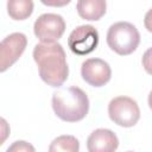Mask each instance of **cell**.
<instances>
[{"label":"cell","mask_w":152,"mask_h":152,"mask_svg":"<svg viewBox=\"0 0 152 152\" xmlns=\"http://www.w3.org/2000/svg\"><path fill=\"white\" fill-rule=\"evenodd\" d=\"M80 150V142L74 135L57 137L49 146L50 152H77Z\"/></svg>","instance_id":"12"},{"label":"cell","mask_w":152,"mask_h":152,"mask_svg":"<svg viewBox=\"0 0 152 152\" xmlns=\"http://www.w3.org/2000/svg\"><path fill=\"white\" fill-rule=\"evenodd\" d=\"M142 66L145 71L150 75H152V48L147 49L145 53L142 55Z\"/></svg>","instance_id":"13"},{"label":"cell","mask_w":152,"mask_h":152,"mask_svg":"<svg viewBox=\"0 0 152 152\" xmlns=\"http://www.w3.org/2000/svg\"><path fill=\"white\" fill-rule=\"evenodd\" d=\"M33 59L40 78L51 87H61L68 78L65 52L59 43H40L33 49Z\"/></svg>","instance_id":"1"},{"label":"cell","mask_w":152,"mask_h":152,"mask_svg":"<svg viewBox=\"0 0 152 152\" xmlns=\"http://www.w3.org/2000/svg\"><path fill=\"white\" fill-rule=\"evenodd\" d=\"M108 115L114 124L121 127H133L140 119V109L135 100L118 96L109 102Z\"/></svg>","instance_id":"4"},{"label":"cell","mask_w":152,"mask_h":152,"mask_svg":"<svg viewBox=\"0 0 152 152\" xmlns=\"http://www.w3.org/2000/svg\"><path fill=\"white\" fill-rule=\"evenodd\" d=\"M144 25L145 28L152 33V8L147 11V13L145 14V19H144Z\"/></svg>","instance_id":"16"},{"label":"cell","mask_w":152,"mask_h":152,"mask_svg":"<svg viewBox=\"0 0 152 152\" xmlns=\"http://www.w3.org/2000/svg\"><path fill=\"white\" fill-rule=\"evenodd\" d=\"M27 45V38L24 33L14 32L4 38L0 44V71H6L24 53Z\"/></svg>","instance_id":"7"},{"label":"cell","mask_w":152,"mask_h":152,"mask_svg":"<svg viewBox=\"0 0 152 152\" xmlns=\"http://www.w3.org/2000/svg\"><path fill=\"white\" fill-rule=\"evenodd\" d=\"M99 44V32L91 25L76 27L68 38V46L75 55L84 56L93 52Z\"/></svg>","instance_id":"6"},{"label":"cell","mask_w":152,"mask_h":152,"mask_svg":"<svg viewBox=\"0 0 152 152\" xmlns=\"http://www.w3.org/2000/svg\"><path fill=\"white\" fill-rule=\"evenodd\" d=\"M71 0H40V2L49 7H63L68 5Z\"/></svg>","instance_id":"15"},{"label":"cell","mask_w":152,"mask_h":152,"mask_svg":"<svg viewBox=\"0 0 152 152\" xmlns=\"http://www.w3.org/2000/svg\"><path fill=\"white\" fill-rule=\"evenodd\" d=\"M82 78L91 87H102L110 81L112 70L107 62L101 58H89L82 63Z\"/></svg>","instance_id":"8"},{"label":"cell","mask_w":152,"mask_h":152,"mask_svg":"<svg viewBox=\"0 0 152 152\" xmlns=\"http://www.w3.org/2000/svg\"><path fill=\"white\" fill-rule=\"evenodd\" d=\"M140 43L138 28L127 21H118L108 28L107 44L120 56H127L134 52Z\"/></svg>","instance_id":"3"},{"label":"cell","mask_w":152,"mask_h":152,"mask_svg":"<svg viewBox=\"0 0 152 152\" xmlns=\"http://www.w3.org/2000/svg\"><path fill=\"white\" fill-rule=\"evenodd\" d=\"M119 146L116 134L107 128H97L90 133L87 140V148L89 152H112Z\"/></svg>","instance_id":"9"},{"label":"cell","mask_w":152,"mask_h":152,"mask_svg":"<svg viewBox=\"0 0 152 152\" xmlns=\"http://www.w3.org/2000/svg\"><path fill=\"white\" fill-rule=\"evenodd\" d=\"M78 15L84 20L96 21L106 14V0H78L76 5Z\"/></svg>","instance_id":"10"},{"label":"cell","mask_w":152,"mask_h":152,"mask_svg":"<svg viewBox=\"0 0 152 152\" xmlns=\"http://www.w3.org/2000/svg\"><path fill=\"white\" fill-rule=\"evenodd\" d=\"M32 12V0H7V13L13 20H25Z\"/></svg>","instance_id":"11"},{"label":"cell","mask_w":152,"mask_h":152,"mask_svg":"<svg viewBox=\"0 0 152 152\" xmlns=\"http://www.w3.org/2000/svg\"><path fill=\"white\" fill-rule=\"evenodd\" d=\"M65 31V21L62 15L44 13L33 25V32L42 43H56Z\"/></svg>","instance_id":"5"},{"label":"cell","mask_w":152,"mask_h":152,"mask_svg":"<svg viewBox=\"0 0 152 152\" xmlns=\"http://www.w3.org/2000/svg\"><path fill=\"white\" fill-rule=\"evenodd\" d=\"M52 108L61 120L77 122L87 116L89 99L78 87L63 88L52 94Z\"/></svg>","instance_id":"2"},{"label":"cell","mask_w":152,"mask_h":152,"mask_svg":"<svg viewBox=\"0 0 152 152\" xmlns=\"http://www.w3.org/2000/svg\"><path fill=\"white\" fill-rule=\"evenodd\" d=\"M7 151H31L33 152L34 151V147L31 146L30 144H27L26 141H15L12 146H10L7 148Z\"/></svg>","instance_id":"14"},{"label":"cell","mask_w":152,"mask_h":152,"mask_svg":"<svg viewBox=\"0 0 152 152\" xmlns=\"http://www.w3.org/2000/svg\"><path fill=\"white\" fill-rule=\"evenodd\" d=\"M148 106H150V108L152 109V90H151L150 94H148Z\"/></svg>","instance_id":"17"}]
</instances>
